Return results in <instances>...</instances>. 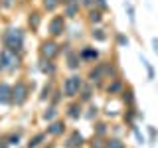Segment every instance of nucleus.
I'll use <instances>...</instances> for the list:
<instances>
[{
	"instance_id": "33",
	"label": "nucleus",
	"mask_w": 158,
	"mask_h": 148,
	"mask_svg": "<svg viewBox=\"0 0 158 148\" xmlns=\"http://www.w3.org/2000/svg\"><path fill=\"white\" fill-rule=\"evenodd\" d=\"M117 46L118 47H128V38L125 36V34H121V32L117 34Z\"/></svg>"
},
{
	"instance_id": "19",
	"label": "nucleus",
	"mask_w": 158,
	"mask_h": 148,
	"mask_svg": "<svg viewBox=\"0 0 158 148\" xmlns=\"http://www.w3.org/2000/svg\"><path fill=\"white\" fill-rule=\"evenodd\" d=\"M40 22H42V14L38 12V10H34V12H30L28 14V26L36 32V30L40 28Z\"/></svg>"
},
{
	"instance_id": "8",
	"label": "nucleus",
	"mask_w": 158,
	"mask_h": 148,
	"mask_svg": "<svg viewBox=\"0 0 158 148\" xmlns=\"http://www.w3.org/2000/svg\"><path fill=\"white\" fill-rule=\"evenodd\" d=\"M77 51H79V57H81L83 63H93V61L99 59V49L91 47V46H83L81 49H77Z\"/></svg>"
},
{
	"instance_id": "30",
	"label": "nucleus",
	"mask_w": 158,
	"mask_h": 148,
	"mask_svg": "<svg viewBox=\"0 0 158 148\" xmlns=\"http://www.w3.org/2000/svg\"><path fill=\"white\" fill-rule=\"evenodd\" d=\"M105 148H127L125 142L121 140V138H109L105 142Z\"/></svg>"
},
{
	"instance_id": "9",
	"label": "nucleus",
	"mask_w": 158,
	"mask_h": 148,
	"mask_svg": "<svg viewBox=\"0 0 158 148\" xmlns=\"http://www.w3.org/2000/svg\"><path fill=\"white\" fill-rule=\"evenodd\" d=\"M65 63L67 67L71 69V71H77L79 67H81V57H79V51L77 49H65Z\"/></svg>"
},
{
	"instance_id": "2",
	"label": "nucleus",
	"mask_w": 158,
	"mask_h": 148,
	"mask_svg": "<svg viewBox=\"0 0 158 148\" xmlns=\"http://www.w3.org/2000/svg\"><path fill=\"white\" fill-rule=\"evenodd\" d=\"M22 63L20 53H14L10 49L2 47L0 49V73H14Z\"/></svg>"
},
{
	"instance_id": "39",
	"label": "nucleus",
	"mask_w": 158,
	"mask_h": 148,
	"mask_svg": "<svg viewBox=\"0 0 158 148\" xmlns=\"http://www.w3.org/2000/svg\"><path fill=\"white\" fill-rule=\"evenodd\" d=\"M152 49H154V53L158 56V38H152Z\"/></svg>"
},
{
	"instance_id": "23",
	"label": "nucleus",
	"mask_w": 158,
	"mask_h": 148,
	"mask_svg": "<svg viewBox=\"0 0 158 148\" xmlns=\"http://www.w3.org/2000/svg\"><path fill=\"white\" fill-rule=\"evenodd\" d=\"M52 93H53V83H52V79H49L46 85L42 87V93H40V101H48V99L52 97Z\"/></svg>"
},
{
	"instance_id": "11",
	"label": "nucleus",
	"mask_w": 158,
	"mask_h": 148,
	"mask_svg": "<svg viewBox=\"0 0 158 148\" xmlns=\"http://www.w3.org/2000/svg\"><path fill=\"white\" fill-rule=\"evenodd\" d=\"M63 144H65V148H81L83 144H85V138H83V134L79 130H73Z\"/></svg>"
},
{
	"instance_id": "38",
	"label": "nucleus",
	"mask_w": 158,
	"mask_h": 148,
	"mask_svg": "<svg viewBox=\"0 0 158 148\" xmlns=\"http://www.w3.org/2000/svg\"><path fill=\"white\" fill-rule=\"evenodd\" d=\"M79 4H81V8H93L95 0H79Z\"/></svg>"
},
{
	"instance_id": "34",
	"label": "nucleus",
	"mask_w": 158,
	"mask_h": 148,
	"mask_svg": "<svg viewBox=\"0 0 158 148\" xmlns=\"http://www.w3.org/2000/svg\"><path fill=\"white\" fill-rule=\"evenodd\" d=\"M132 132H135V138H136V142H138V144H144V142H146V138H144V134H142V132L138 130V126H136V125L132 126Z\"/></svg>"
},
{
	"instance_id": "7",
	"label": "nucleus",
	"mask_w": 158,
	"mask_h": 148,
	"mask_svg": "<svg viewBox=\"0 0 158 148\" xmlns=\"http://www.w3.org/2000/svg\"><path fill=\"white\" fill-rule=\"evenodd\" d=\"M87 79H89V83H97V85L103 79H107V61H101V63H97L95 67L89 69Z\"/></svg>"
},
{
	"instance_id": "10",
	"label": "nucleus",
	"mask_w": 158,
	"mask_h": 148,
	"mask_svg": "<svg viewBox=\"0 0 158 148\" xmlns=\"http://www.w3.org/2000/svg\"><path fill=\"white\" fill-rule=\"evenodd\" d=\"M79 8H81V4H79V0H69V2L63 4V16L73 20L79 16Z\"/></svg>"
},
{
	"instance_id": "41",
	"label": "nucleus",
	"mask_w": 158,
	"mask_h": 148,
	"mask_svg": "<svg viewBox=\"0 0 158 148\" xmlns=\"http://www.w3.org/2000/svg\"><path fill=\"white\" fill-rule=\"evenodd\" d=\"M0 8H2V0H0Z\"/></svg>"
},
{
	"instance_id": "32",
	"label": "nucleus",
	"mask_w": 158,
	"mask_h": 148,
	"mask_svg": "<svg viewBox=\"0 0 158 148\" xmlns=\"http://www.w3.org/2000/svg\"><path fill=\"white\" fill-rule=\"evenodd\" d=\"M97 115H99V107H97V105H89L87 113H85V115H83V117H85L87 121H93V118H95Z\"/></svg>"
},
{
	"instance_id": "40",
	"label": "nucleus",
	"mask_w": 158,
	"mask_h": 148,
	"mask_svg": "<svg viewBox=\"0 0 158 148\" xmlns=\"http://www.w3.org/2000/svg\"><path fill=\"white\" fill-rule=\"evenodd\" d=\"M0 148H10V144L6 142V138H4V136H0Z\"/></svg>"
},
{
	"instance_id": "26",
	"label": "nucleus",
	"mask_w": 158,
	"mask_h": 148,
	"mask_svg": "<svg viewBox=\"0 0 158 148\" xmlns=\"http://www.w3.org/2000/svg\"><path fill=\"white\" fill-rule=\"evenodd\" d=\"M146 132H148V144H150V148H154V144L158 142V130H156V126L148 125L146 126Z\"/></svg>"
},
{
	"instance_id": "31",
	"label": "nucleus",
	"mask_w": 158,
	"mask_h": 148,
	"mask_svg": "<svg viewBox=\"0 0 158 148\" xmlns=\"http://www.w3.org/2000/svg\"><path fill=\"white\" fill-rule=\"evenodd\" d=\"M93 132H95V136H105L107 134V122H95Z\"/></svg>"
},
{
	"instance_id": "37",
	"label": "nucleus",
	"mask_w": 158,
	"mask_h": 148,
	"mask_svg": "<svg viewBox=\"0 0 158 148\" xmlns=\"http://www.w3.org/2000/svg\"><path fill=\"white\" fill-rule=\"evenodd\" d=\"M93 6H95L97 10H101V12H105V10L109 8L107 6V0H95V4H93Z\"/></svg>"
},
{
	"instance_id": "3",
	"label": "nucleus",
	"mask_w": 158,
	"mask_h": 148,
	"mask_svg": "<svg viewBox=\"0 0 158 148\" xmlns=\"http://www.w3.org/2000/svg\"><path fill=\"white\" fill-rule=\"evenodd\" d=\"M59 53H61V46L56 42V39H44L42 43H40V57L42 59H49V61H53Z\"/></svg>"
},
{
	"instance_id": "1",
	"label": "nucleus",
	"mask_w": 158,
	"mask_h": 148,
	"mask_svg": "<svg viewBox=\"0 0 158 148\" xmlns=\"http://www.w3.org/2000/svg\"><path fill=\"white\" fill-rule=\"evenodd\" d=\"M2 43L4 47L10 49L14 53H22L24 51V43H26V34L20 28H8L2 34Z\"/></svg>"
},
{
	"instance_id": "36",
	"label": "nucleus",
	"mask_w": 158,
	"mask_h": 148,
	"mask_svg": "<svg viewBox=\"0 0 158 148\" xmlns=\"http://www.w3.org/2000/svg\"><path fill=\"white\" fill-rule=\"evenodd\" d=\"M91 148H105V142H103V136H95L91 140Z\"/></svg>"
},
{
	"instance_id": "16",
	"label": "nucleus",
	"mask_w": 158,
	"mask_h": 148,
	"mask_svg": "<svg viewBox=\"0 0 158 148\" xmlns=\"http://www.w3.org/2000/svg\"><path fill=\"white\" fill-rule=\"evenodd\" d=\"M93 97V83H83L81 91H79V103H89Z\"/></svg>"
},
{
	"instance_id": "15",
	"label": "nucleus",
	"mask_w": 158,
	"mask_h": 148,
	"mask_svg": "<svg viewBox=\"0 0 158 148\" xmlns=\"http://www.w3.org/2000/svg\"><path fill=\"white\" fill-rule=\"evenodd\" d=\"M38 67H40V71H42L44 75H48V77H53V75H56V71H57V67L53 65L49 59H42V57H40V65Z\"/></svg>"
},
{
	"instance_id": "17",
	"label": "nucleus",
	"mask_w": 158,
	"mask_h": 148,
	"mask_svg": "<svg viewBox=\"0 0 158 148\" xmlns=\"http://www.w3.org/2000/svg\"><path fill=\"white\" fill-rule=\"evenodd\" d=\"M123 89H125V83H123L118 77H115V79H111V83H109L107 93H109V95H117V93H121Z\"/></svg>"
},
{
	"instance_id": "25",
	"label": "nucleus",
	"mask_w": 158,
	"mask_h": 148,
	"mask_svg": "<svg viewBox=\"0 0 158 148\" xmlns=\"http://www.w3.org/2000/svg\"><path fill=\"white\" fill-rule=\"evenodd\" d=\"M44 121H48V122H52V121H56V117H57V105H49L46 111H44Z\"/></svg>"
},
{
	"instance_id": "24",
	"label": "nucleus",
	"mask_w": 158,
	"mask_h": 148,
	"mask_svg": "<svg viewBox=\"0 0 158 148\" xmlns=\"http://www.w3.org/2000/svg\"><path fill=\"white\" fill-rule=\"evenodd\" d=\"M44 140H46V132H38L36 136H32V138H30V142H28V148H40Z\"/></svg>"
},
{
	"instance_id": "18",
	"label": "nucleus",
	"mask_w": 158,
	"mask_h": 148,
	"mask_svg": "<svg viewBox=\"0 0 158 148\" xmlns=\"http://www.w3.org/2000/svg\"><path fill=\"white\" fill-rule=\"evenodd\" d=\"M87 20H89V24L97 26V24H101V22H103V12H101V10H97V8H89Z\"/></svg>"
},
{
	"instance_id": "14",
	"label": "nucleus",
	"mask_w": 158,
	"mask_h": 148,
	"mask_svg": "<svg viewBox=\"0 0 158 148\" xmlns=\"http://www.w3.org/2000/svg\"><path fill=\"white\" fill-rule=\"evenodd\" d=\"M67 117L71 121H79V117H83V109H81V103H69L67 109H65Z\"/></svg>"
},
{
	"instance_id": "4",
	"label": "nucleus",
	"mask_w": 158,
	"mask_h": 148,
	"mask_svg": "<svg viewBox=\"0 0 158 148\" xmlns=\"http://www.w3.org/2000/svg\"><path fill=\"white\" fill-rule=\"evenodd\" d=\"M30 97V85L26 81H16L12 85V105L22 107Z\"/></svg>"
},
{
	"instance_id": "20",
	"label": "nucleus",
	"mask_w": 158,
	"mask_h": 148,
	"mask_svg": "<svg viewBox=\"0 0 158 148\" xmlns=\"http://www.w3.org/2000/svg\"><path fill=\"white\" fill-rule=\"evenodd\" d=\"M121 95H123V101L127 103V107H135V103H136V97H135V91H132L131 87L123 89V91H121Z\"/></svg>"
},
{
	"instance_id": "21",
	"label": "nucleus",
	"mask_w": 158,
	"mask_h": 148,
	"mask_svg": "<svg viewBox=\"0 0 158 148\" xmlns=\"http://www.w3.org/2000/svg\"><path fill=\"white\" fill-rule=\"evenodd\" d=\"M123 8H125V12H127V16H128V22L135 26V24H136V12H135V6H132L128 0H125V2H123Z\"/></svg>"
},
{
	"instance_id": "29",
	"label": "nucleus",
	"mask_w": 158,
	"mask_h": 148,
	"mask_svg": "<svg viewBox=\"0 0 158 148\" xmlns=\"http://www.w3.org/2000/svg\"><path fill=\"white\" fill-rule=\"evenodd\" d=\"M4 138H6V142H8L10 146H18V144H20V140H22V134L14 130V132H10V134H6Z\"/></svg>"
},
{
	"instance_id": "27",
	"label": "nucleus",
	"mask_w": 158,
	"mask_h": 148,
	"mask_svg": "<svg viewBox=\"0 0 158 148\" xmlns=\"http://www.w3.org/2000/svg\"><path fill=\"white\" fill-rule=\"evenodd\" d=\"M140 61H142V65H144V69H146V79H148V81H152V79H154V67H152V63L148 61L142 53H140Z\"/></svg>"
},
{
	"instance_id": "13",
	"label": "nucleus",
	"mask_w": 158,
	"mask_h": 148,
	"mask_svg": "<svg viewBox=\"0 0 158 148\" xmlns=\"http://www.w3.org/2000/svg\"><path fill=\"white\" fill-rule=\"evenodd\" d=\"M63 132H65V122H63V121H52L48 125L46 134H49V136H59V134H63Z\"/></svg>"
},
{
	"instance_id": "28",
	"label": "nucleus",
	"mask_w": 158,
	"mask_h": 148,
	"mask_svg": "<svg viewBox=\"0 0 158 148\" xmlns=\"http://www.w3.org/2000/svg\"><path fill=\"white\" fill-rule=\"evenodd\" d=\"M91 38L95 42H107V32L103 28H93L91 30Z\"/></svg>"
},
{
	"instance_id": "22",
	"label": "nucleus",
	"mask_w": 158,
	"mask_h": 148,
	"mask_svg": "<svg viewBox=\"0 0 158 148\" xmlns=\"http://www.w3.org/2000/svg\"><path fill=\"white\" fill-rule=\"evenodd\" d=\"M59 6H61V0H42V8L46 12H56Z\"/></svg>"
},
{
	"instance_id": "35",
	"label": "nucleus",
	"mask_w": 158,
	"mask_h": 148,
	"mask_svg": "<svg viewBox=\"0 0 158 148\" xmlns=\"http://www.w3.org/2000/svg\"><path fill=\"white\" fill-rule=\"evenodd\" d=\"M61 97H63V91H53V93H52V97H49L52 105H57V103L61 101Z\"/></svg>"
},
{
	"instance_id": "12",
	"label": "nucleus",
	"mask_w": 158,
	"mask_h": 148,
	"mask_svg": "<svg viewBox=\"0 0 158 148\" xmlns=\"http://www.w3.org/2000/svg\"><path fill=\"white\" fill-rule=\"evenodd\" d=\"M0 105H12V85L0 81Z\"/></svg>"
},
{
	"instance_id": "5",
	"label": "nucleus",
	"mask_w": 158,
	"mask_h": 148,
	"mask_svg": "<svg viewBox=\"0 0 158 148\" xmlns=\"http://www.w3.org/2000/svg\"><path fill=\"white\" fill-rule=\"evenodd\" d=\"M83 87V77L81 75H69L65 81H63V95H65L67 99H73L79 95V91H81Z\"/></svg>"
},
{
	"instance_id": "6",
	"label": "nucleus",
	"mask_w": 158,
	"mask_h": 148,
	"mask_svg": "<svg viewBox=\"0 0 158 148\" xmlns=\"http://www.w3.org/2000/svg\"><path fill=\"white\" fill-rule=\"evenodd\" d=\"M65 30H67V24H65V16H63V14H56V16L49 20L48 32H49V36H52L53 39L59 38V36H63Z\"/></svg>"
}]
</instances>
